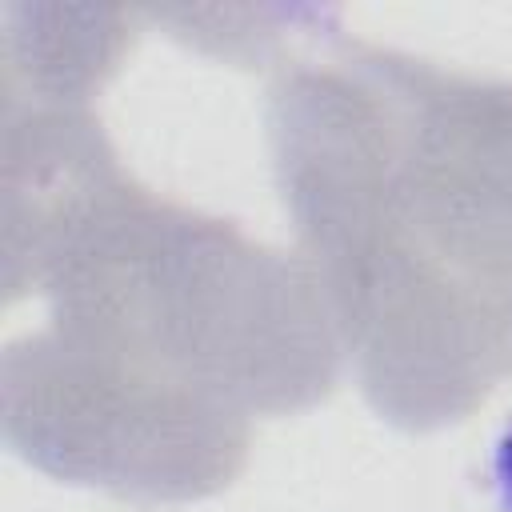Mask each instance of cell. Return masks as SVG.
<instances>
[{
	"label": "cell",
	"instance_id": "cell-2",
	"mask_svg": "<svg viewBox=\"0 0 512 512\" xmlns=\"http://www.w3.org/2000/svg\"><path fill=\"white\" fill-rule=\"evenodd\" d=\"M492 476H496V492H500V508L512 512V428L500 436L496 456H492Z\"/></svg>",
	"mask_w": 512,
	"mask_h": 512
},
{
	"label": "cell",
	"instance_id": "cell-1",
	"mask_svg": "<svg viewBox=\"0 0 512 512\" xmlns=\"http://www.w3.org/2000/svg\"><path fill=\"white\" fill-rule=\"evenodd\" d=\"M12 448L44 472L128 500H196L244 460V412L88 332L48 328L4 356Z\"/></svg>",
	"mask_w": 512,
	"mask_h": 512
}]
</instances>
